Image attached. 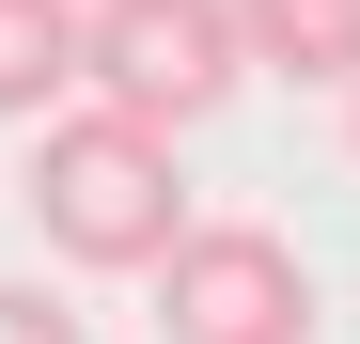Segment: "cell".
<instances>
[{
	"mask_svg": "<svg viewBox=\"0 0 360 344\" xmlns=\"http://www.w3.org/2000/svg\"><path fill=\"white\" fill-rule=\"evenodd\" d=\"M32 235L63 266H94V282H157L188 251V172H172V141L126 126V110L32 126Z\"/></svg>",
	"mask_w": 360,
	"mask_h": 344,
	"instance_id": "1",
	"label": "cell"
},
{
	"mask_svg": "<svg viewBox=\"0 0 360 344\" xmlns=\"http://www.w3.org/2000/svg\"><path fill=\"white\" fill-rule=\"evenodd\" d=\"M235 79H251L235 0H79V110H126V126L188 141Z\"/></svg>",
	"mask_w": 360,
	"mask_h": 344,
	"instance_id": "2",
	"label": "cell"
},
{
	"mask_svg": "<svg viewBox=\"0 0 360 344\" xmlns=\"http://www.w3.org/2000/svg\"><path fill=\"white\" fill-rule=\"evenodd\" d=\"M157 344H314V266L266 219H188L157 266Z\"/></svg>",
	"mask_w": 360,
	"mask_h": 344,
	"instance_id": "3",
	"label": "cell"
},
{
	"mask_svg": "<svg viewBox=\"0 0 360 344\" xmlns=\"http://www.w3.org/2000/svg\"><path fill=\"white\" fill-rule=\"evenodd\" d=\"M63 94H79V0H0V126H63Z\"/></svg>",
	"mask_w": 360,
	"mask_h": 344,
	"instance_id": "4",
	"label": "cell"
},
{
	"mask_svg": "<svg viewBox=\"0 0 360 344\" xmlns=\"http://www.w3.org/2000/svg\"><path fill=\"white\" fill-rule=\"evenodd\" d=\"M235 47L282 79H345L360 94V0H235Z\"/></svg>",
	"mask_w": 360,
	"mask_h": 344,
	"instance_id": "5",
	"label": "cell"
},
{
	"mask_svg": "<svg viewBox=\"0 0 360 344\" xmlns=\"http://www.w3.org/2000/svg\"><path fill=\"white\" fill-rule=\"evenodd\" d=\"M0 344H94V329L47 298V282H0Z\"/></svg>",
	"mask_w": 360,
	"mask_h": 344,
	"instance_id": "6",
	"label": "cell"
},
{
	"mask_svg": "<svg viewBox=\"0 0 360 344\" xmlns=\"http://www.w3.org/2000/svg\"><path fill=\"white\" fill-rule=\"evenodd\" d=\"M345 141H360V94H345Z\"/></svg>",
	"mask_w": 360,
	"mask_h": 344,
	"instance_id": "7",
	"label": "cell"
}]
</instances>
